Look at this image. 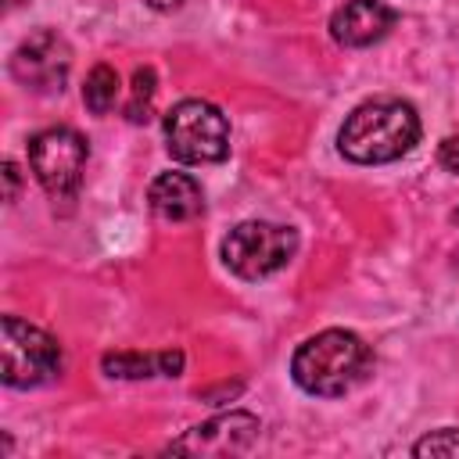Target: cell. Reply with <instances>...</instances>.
<instances>
[{
  "mask_svg": "<svg viewBox=\"0 0 459 459\" xmlns=\"http://www.w3.org/2000/svg\"><path fill=\"white\" fill-rule=\"evenodd\" d=\"M416 140H420L416 108L398 97H377L359 104L344 118L337 133V151L355 165H384L409 154Z\"/></svg>",
  "mask_w": 459,
  "mask_h": 459,
  "instance_id": "6da1fadb",
  "label": "cell"
},
{
  "mask_svg": "<svg viewBox=\"0 0 459 459\" xmlns=\"http://www.w3.org/2000/svg\"><path fill=\"white\" fill-rule=\"evenodd\" d=\"M369 369H373V351L351 330H323L308 337L290 359L294 384L319 398L348 394L355 384L366 380Z\"/></svg>",
  "mask_w": 459,
  "mask_h": 459,
  "instance_id": "7a4b0ae2",
  "label": "cell"
},
{
  "mask_svg": "<svg viewBox=\"0 0 459 459\" xmlns=\"http://www.w3.org/2000/svg\"><path fill=\"white\" fill-rule=\"evenodd\" d=\"M412 455H420V459H427V455H459V430L455 427L430 430L427 437H420L412 445Z\"/></svg>",
  "mask_w": 459,
  "mask_h": 459,
  "instance_id": "5bb4252c",
  "label": "cell"
},
{
  "mask_svg": "<svg viewBox=\"0 0 459 459\" xmlns=\"http://www.w3.org/2000/svg\"><path fill=\"white\" fill-rule=\"evenodd\" d=\"M437 161L445 172H459V129H452L441 143H437Z\"/></svg>",
  "mask_w": 459,
  "mask_h": 459,
  "instance_id": "9a60e30c",
  "label": "cell"
},
{
  "mask_svg": "<svg viewBox=\"0 0 459 459\" xmlns=\"http://www.w3.org/2000/svg\"><path fill=\"white\" fill-rule=\"evenodd\" d=\"M165 147L183 165H212L230 154L226 115L201 97H186L165 115Z\"/></svg>",
  "mask_w": 459,
  "mask_h": 459,
  "instance_id": "3957f363",
  "label": "cell"
},
{
  "mask_svg": "<svg viewBox=\"0 0 459 459\" xmlns=\"http://www.w3.org/2000/svg\"><path fill=\"white\" fill-rule=\"evenodd\" d=\"M100 369L118 380H147V377H179L183 373V351H108L100 359Z\"/></svg>",
  "mask_w": 459,
  "mask_h": 459,
  "instance_id": "8fae6325",
  "label": "cell"
},
{
  "mask_svg": "<svg viewBox=\"0 0 459 459\" xmlns=\"http://www.w3.org/2000/svg\"><path fill=\"white\" fill-rule=\"evenodd\" d=\"M154 90H158L154 68H136V72H133V90H129V100H126V118H129V122H147Z\"/></svg>",
  "mask_w": 459,
  "mask_h": 459,
  "instance_id": "4fadbf2b",
  "label": "cell"
},
{
  "mask_svg": "<svg viewBox=\"0 0 459 459\" xmlns=\"http://www.w3.org/2000/svg\"><path fill=\"white\" fill-rule=\"evenodd\" d=\"M258 416L233 409V412H219L197 427H190L183 437H176L169 445V452L179 455H240L255 445L258 437Z\"/></svg>",
  "mask_w": 459,
  "mask_h": 459,
  "instance_id": "ba28073f",
  "label": "cell"
},
{
  "mask_svg": "<svg viewBox=\"0 0 459 459\" xmlns=\"http://www.w3.org/2000/svg\"><path fill=\"white\" fill-rule=\"evenodd\" d=\"M298 251V233L280 222H240L222 240V262L240 280H262L283 269Z\"/></svg>",
  "mask_w": 459,
  "mask_h": 459,
  "instance_id": "5b68a950",
  "label": "cell"
},
{
  "mask_svg": "<svg viewBox=\"0 0 459 459\" xmlns=\"http://www.w3.org/2000/svg\"><path fill=\"white\" fill-rule=\"evenodd\" d=\"M18 4H22V0H7V7H18Z\"/></svg>",
  "mask_w": 459,
  "mask_h": 459,
  "instance_id": "ac0fdd59",
  "label": "cell"
},
{
  "mask_svg": "<svg viewBox=\"0 0 459 459\" xmlns=\"http://www.w3.org/2000/svg\"><path fill=\"white\" fill-rule=\"evenodd\" d=\"M147 201H151V212L161 222H190L204 212V194H201L197 179L186 176V172L154 176V183L147 190Z\"/></svg>",
  "mask_w": 459,
  "mask_h": 459,
  "instance_id": "30bf717a",
  "label": "cell"
},
{
  "mask_svg": "<svg viewBox=\"0 0 459 459\" xmlns=\"http://www.w3.org/2000/svg\"><path fill=\"white\" fill-rule=\"evenodd\" d=\"M398 22V11L384 0H348L330 18V36L341 47H369L384 39Z\"/></svg>",
  "mask_w": 459,
  "mask_h": 459,
  "instance_id": "9c48e42d",
  "label": "cell"
},
{
  "mask_svg": "<svg viewBox=\"0 0 459 459\" xmlns=\"http://www.w3.org/2000/svg\"><path fill=\"white\" fill-rule=\"evenodd\" d=\"M86 158V140L68 126H50L29 140V169L39 179V186L57 201H68L79 190Z\"/></svg>",
  "mask_w": 459,
  "mask_h": 459,
  "instance_id": "8992f818",
  "label": "cell"
},
{
  "mask_svg": "<svg viewBox=\"0 0 459 459\" xmlns=\"http://www.w3.org/2000/svg\"><path fill=\"white\" fill-rule=\"evenodd\" d=\"M4 183H7L4 201H7V204L18 201V165H14V161H4Z\"/></svg>",
  "mask_w": 459,
  "mask_h": 459,
  "instance_id": "2e32d148",
  "label": "cell"
},
{
  "mask_svg": "<svg viewBox=\"0 0 459 459\" xmlns=\"http://www.w3.org/2000/svg\"><path fill=\"white\" fill-rule=\"evenodd\" d=\"M0 351H4L0 377L7 387H39L61 373V344L47 330L18 316H4Z\"/></svg>",
  "mask_w": 459,
  "mask_h": 459,
  "instance_id": "277c9868",
  "label": "cell"
},
{
  "mask_svg": "<svg viewBox=\"0 0 459 459\" xmlns=\"http://www.w3.org/2000/svg\"><path fill=\"white\" fill-rule=\"evenodd\" d=\"M72 68V47L61 32L39 29L29 39H22L11 54V75L32 90V93H54L65 86Z\"/></svg>",
  "mask_w": 459,
  "mask_h": 459,
  "instance_id": "52a82bcc",
  "label": "cell"
},
{
  "mask_svg": "<svg viewBox=\"0 0 459 459\" xmlns=\"http://www.w3.org/2000/svg\"><path fill=\"white\" fill-rule=\"evenodd\" d=\"M455 222H459V212H455Z\"/></svg>",
  "mask_w": 459,
  "mask_h": 459,
  "instance_id": "d6986e66",
  "label": "cell"
},
{
  "mask_svg": "<svg viewBox=\"0 0 459 459\" xmlns=\"http://www.w3.org/2000/svg\"><path fill=\"white\" fill-rule=\"evenodd\" d=\"M151 7H158V11H172V7H179V0H147Z\"/></svg>",
  "mask_w": 459,
  "mask_h": 459,
  "instance_id": "e0dca14e",
  "label": "cell"
},
{
  "mask_svg": "<svg viewBox=\"0 0 459 459\" xmlns=\"http://www.w3.org/2000/svg\"><path fill=\"white\" fill-rule=\"evenodd\" d=\"M118 100V72L111 65H97L90 75H86V86H82V104L93 111V115H108Z\"/></svg>",
  "mask_w": 459,
  "mask_h": 459,
  "instance_id": "7c38bea8",
  "label": "cell"
}]
</instances>
